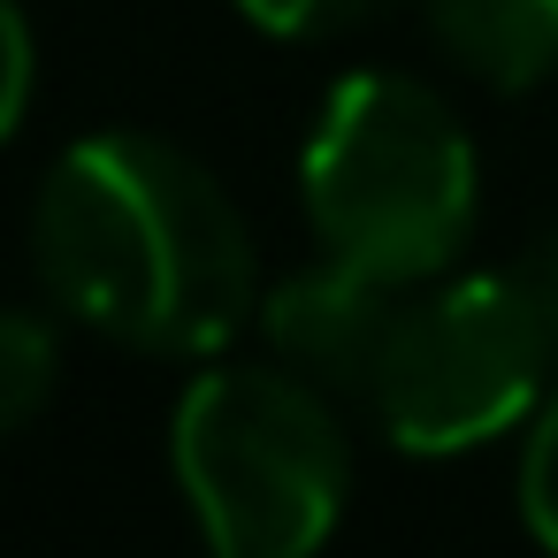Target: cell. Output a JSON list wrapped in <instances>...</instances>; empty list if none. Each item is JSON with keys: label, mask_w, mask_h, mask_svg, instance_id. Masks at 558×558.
<instances>
[{"label": "cell", "mask_w": 558, "mask_h": 558, "mask_svg": "<svg viewBox=\"0 0 558 558\" xmlns=\"http://www.w3.org/2000/svg\"><path fill=\"white\" fill-rule=\"evenodd\" d=\"M32 260L70 322L154 360H207L260 314L238 199L154 131L62 146L32 207Z\"/></svg>", "instance_id": "1"}, {"label": "cell", "mask_w": 558, "mask_h": 558, "mask_svg": "<svg viewBox=\"0 0 558 558\" xmlns=\"http://www.w3.org/2000/svg\"><path fill=\"white\" fill-rule=\"evenodd\" d=\"M230 9L268 39H337V32L375 24L390 0H230Z\"/></svg>", "instance_id": "9"}, {"label": "cell", "mask_w": 558, "mask_h": 558, "mask_svg": "<svg viewBox=\"0 0 558 558\" xmlns=\"http://www.w3.org/2000/svg\"><path fill=\"white\" fill-rule=\"evenodd\" d=\"M520 520L543 550H558V390L535 405L527 421V444H520Z\"/></svg>", "instance_id": "8"}, {"label": "cell", "mask_w": 558, "mask_h": 558, "mask_svg": "<svg viewBox=\"0 0 558 558\" xmlns=\"http://www.w3.org/2000/svg\"><path fill=\"white\" fill-rule=\"evenodd\" d=\"M54 383H62V329L32 306H0V436L32 428Z\"/></svg>", "instance_id": "7"}, {"label": "cell", "mask_w": 558, "mask_h": 558, "mask_svg": "<svg viewBox=\"0 0 558 558\" xmlns=\"http://www.w3.org/2000/svg\"><path fill=\"white\" fill-rule=\"evenodd\" d=\"M512 283L527 291L535 322H543V329H550V344H558V222H543V230L527 238V253L512 260Z\"/></svg>", "instance_id": "11"}, {"label": "cell", "mask_w": 558, "mask_h": 558, "mask_svg": "<svg viewBox=\"0 0 558 558\" xmlns=\"http://www.w3.org/2000/svg\"><path fill=\"white\" fill-rule=\"evenodd\" d=\"M299 199L322 253H344L413 291L444 276L474 238L482 215L474 138L428 85L398 70H352L314 108L299 154Z\"/></svg>", "instance_id": "2"}, {"label": "cell", "mask_w": 558, "mask_h": 558, "mask_svg": "<svg viewBox=\"0 0 558 558\" xmlns=\"http://www.w3.org/2000/svg\"><path fill=\"white\" fill-rule=\"evenodd\" d=\"M558 360L527 291L505 276H459L398 314L383 375L367 390L383 436L413 459H459L520 428Z\"/></svg>", "instance_id": "4"}, {"label": "cell", "mask_w": 558, "mask_h": 558, "mask_svg": "<svg viewBox=\"0 0 558 558\" xmlns=\"http://www.w3.org/2000/svg\"><path fill=\"white\" fill-rule=\"evenodd\" d=\"M436 54L482 93H535L558 70V0H421Z\"/></svg>", "instance_id": "6"}, {"label": "cell", "mask_w": 558, "mask_h": 558, "mask_svg": "<svg viewBox=\"0 0 558 558\" xmlns=\"http://www.w3.org/2000/svg\"><path fill=\"white\" fill-rule=\"evenodd\" d=\"M169 466L222 558H306L352 497V444L329 390L276 367H207L169 413Z\"/></svg>", "instance_id": "3"}, {"label": "cell", "mask_w": 558, "mask_h": 558, "mask_svg": "<svg viewBox=\"0 0 558 558\" xmlns=\"http://www.w3.org/2000/svg\"><path fill=\"white\" fill-rule=\"evenodd\" d=\"M32 85H39V47L16 0H0V146L16 138V123L32 116Z\"/></svg>", "instance_id": "10"}, {"label": "cell", "mask_w": 558, "mask_h": 558, "mask_svg": "<svg viewBox=\"0 0 558 558\" xmlns=\"http://www.w3.org/2000/svg\"><path fill=\"white\" fill-rule=\"evenodd\" d=\"M398 291H405V283H390V276H375V268L329 253V260H314V268L268 283L253 322H260L268 352H276L291 375L322 383L329 398H337V390H375L383 352H390L398 314H405Z\"/></svg>", "instance_id": "5"}]
</instances>
